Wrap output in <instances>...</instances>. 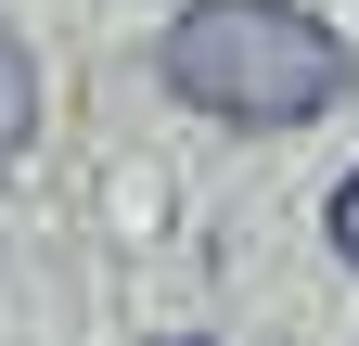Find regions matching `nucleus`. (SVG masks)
<instances>
[{
	"label": "nucleus",
	"instance_id": "obj_1",
	"mask_svg": "<svg viewBox=\"0 0 359 346\" xmlns=\"http://www.w3.org/2000/svg\"><path fill=\"white\" fill-rule=\"evenodd\" d=\"M167 90L218 128H308L359 90V52L308 13V0H193L167 26Z\"/></svg>",
	"mask_w": 359,
	"mask_h": 346
},
{
	"label": "nucleus",
	"instance_id": "obj_2",
	"mask_svg": "<svg viewBox=\"0 0 359 346\" xmlns=\"http://www.w3.org/2000/svg\"><path fill=\"white\" fill-rule=\"evenodd\" d=\"M26 128H39V64H26V39L0 26V167L26 154Z\"/></svg>",
	"mask_w": 359,
	"mask_h": 346
},
{
	"label": "nucleus",
	"instance_id": "obj_3",
	"mask_svg": "<svg viewBox=\"0 0 359 346\" xmlns=\"http://www.w3.org/2000/svg\"><path fill=\"white\" fill-rule=\"evenodd\" d=\"M334 256H346V270H359V167H346V180H334Z\"/></svg>",
	"mask_w": 359,
	"mask_h": 346
}]
</instances>
